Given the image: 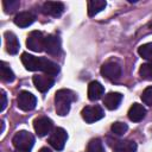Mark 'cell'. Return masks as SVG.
Wrapping results in <instances>:
<instances>
[{
	"label": "cell",
	"mask_w": 152,
	"mask_h": 152,
	"mask_svg": "<svg viewBox=\"0 0 152 152\" xmlns=\"http://www.w3.org/2000/svg\"><path fill=\"white\" fill-rule=\"evenodd\" d=\"M62 49L61 45V39L56 34H48L45 37V51L51 55V56H57L59 55Z\"/></svg>",
	"instance_id": "11"
},
{
	"label": "cell",
	"mask_w": 152,
	"mask_h": 152,
	"mask_svg": "<svg viewBox=\"0 0 152 152\" xmlns=\"http://www.w3.org/2000/svg\"><path fill=\"white\" fill-rule=\"evenodd\" d=\"M139 75L142 80L152 81V62L141 64L139 68Z\"/></svg>",
	"instance_id": "21"
},
{
	"label": "cell",
	"mask_w": 152,
	"mask_h": 152,
	"mask_svg": "<svg viewBox=\"0 0 152 152\" xmlns=\"http://www.w3.org/2000/svg\"><path fill=\"white\" fill-rule=\"evenodd\" d=\"M138 53L144 58L150 62H152V43H146L139 46Z\"/></svg>",
	"instance_id": "23"
},
{
	"label": "cell",
	"mask_w": 152,
	"mask_h": 152,
	"mask_svg": "<svg viewBox=\"0 0 152 152\" xmlns=\"http://www.w3.org/2000/svg\"><path fill=\"white\" fill-rule=\"evenodd\" d=\"M4 10L6 13H12L19 7V1L17 0H10V1H4Z\"/></svg>",
	"instance_id": "26"
},
{
	"label": "cell",
	"mask_w": 152,
	"mask_h": 152,
	"mask_svg": "<svg viewBox=\"0 0 152 152\" xmlns=\"http://www.w3.org/2000/svg\"><path fill=\"white\" fill-rule=\"evenodd\" d=\"M12 142L17 150L30 151L34 145V137L32 133H30L27 131H19L14 134Z\"/></svg>",
	"instance_id": "2"
},
{
	"label": "cell",
	"mask_w": 152,
	"mask_h": 152,
	"mask_svg": "<svg viewBox=\"0 0 152 152\" xmlns=\"http://www.w3.org/2000/svg\"><path fill=\"white\" fill-rule=\"evenodd\" d=\"M17 104H18V107L21 110L28 112V110L34 109V107L37 104V99H36V96L32 93L26 91V90H23V91H20L18 94Z\"/></svg>",
	"instance_id": "6"
},
{
	"label": "cell",
	"mask_w": 152,
	"mask_h": 152,
	"mask_svg": "<svg viewBox=\"0 0 152 152\" xmlns=\"http://www.w3.org/2000/svg\"><path fill=\"white\" fill-rule=\"evenodd\" d=\"M36 20V15L30 12V11H25V12H19L15 17H14V24L19 27H27L30 26L33 21Z\"/></svg>",
	"instance_id": "15"
},
{
	"label": "cell",
	"mask_w": 152,
	"mask_h": 152,
	"mask_svg": "<svg viewBox=\"0 0 152 152\" xmlns=\"http://www.w3.org/2000/svg\"><path fill=\"white\" fill-rule=\"evenodd\" d=\"M76 99L75 94L69 89H59L55 95V106L58 115L64 116L69 113L71 102Z\"/></svg>",
	"instance_id": "1"
},
{
	"label": "cell",
	"mask_w": 152,
	"mask_h": 152,
	"mask_svg": "<svg viewBox=\"0 0 152 152\" xmlns=\"http://www.w3.org/2000/svg\"><path fill=\"white\" fill-rule=\"evenodd\" d=\"M103 93H104V88L100 82L93 81L89 83V86H88V99L89 100L96 101V100L101 99Z\"/></svg>",
	"instance_id": "17"
},
{
	"label": "cell",
	"mask_w": 152,
	"mask_h": 152,
	"mask_svg": "<svg viewBox=\"0 0 152 152\" xmlns=\"http://www.w3.org/2000/svg\"><path fill=\"white\" fill-rule=\"evenodd\" d=\"M81 114H82L83 120L88 124L99 121L104 116V112L101 106H87L82 109Z\"/></svg>",
	"instance_id": "7"
},
{
	"label": "cell",
	"mask_w": 152,
	"mask_h": 152,
	"mask_svg": "<svg viewBox=\"0 0 152 152\" xmlns=\"http://www.w3.org/2000/svg\"><path fill=\"white\" fill-rule=\"evenodd\" d=\"M45 37L40 31H32L27 36L26 46L34 52H40L45 50Z\"/></svg>",
	"instance_id": "3"
},
{
	"label": "cell",
	"mask_w": 152,
	"mask_h": 152,
	"mask_svg": "<svg viewBox=\"0 0 152 152\" xmlns=\"http://www.w3.org/2000/svg\"><path fill=\"white\" fill-rule=\"evenodd\" d=\"M106 6H107V2L104 0H90V1H88V15L94 17L95 14H97L99 12L104 10Z\"/></svg>",
	"instance_id": "19"
},
{
	"label": "cell",
	"mask_w": 152,
	"mask_h": 152,
	"mask_svg": "<svg viewBox=\"0 0 152 152\" xmlns=\"http://www.w3.org/2000/svg\"><path fill=\"white\" fill-rule=\"evenodd\" d=\"M5 43H6V50L10 55H17L19 51V40L17 38V36L11 32V31H6L5 32Z\"/></svg>",
	"instance_id": "13"
},
{
	"label": "cell",
	"mask_w": 152,
	"mask_h": 152,
	"mask_svg": "<svg viewBox=\"0 0 152 152\" xmlns=\"http://www.w3.org/2000/svg\"><path fill=\"white\" fill-rule=\"evenodd\" d=\"M38 152H52V151H51L50 148H48V147H42Z\"/></svg>",
	"instance_id": "28"
},
{
	"label": "cell",
	"mask_w": 152,
	"mask_h": 152,
	"mask_svg": "<svg viewBox=\"0 0 152 152\" xmlns=\"http://www.w3.org/2000/svg\"><path fill=\"white\" fill-rule=\"evenodd\" d=\"M146 115V108L140 103H133L128 110V118L133 122L141 121Z\"/></svg>",
	"instance_id": "16"
},
{
	"label": "cell",
	"mask_w": 152,
	"mask_h": 152,
	"mask_svg": "<svg viewBox=\"0 0 152 152\" xmlns=\"http://www.w3.org/2000/svg\"><path fill=\"white\" fill-rule=\"evenodd\" d=\"M87 152H104V147H103V144H102L101 139H99V138L91 139L88 142Z\"/></svg>",
	"instance_id": "22"
},
{
	"label": "cell",
	"mask_w": 152,
	"mask_h": 152,
	"mask_svg": "<svg viewBox=\"0 0 152 152\" xmlns=\"http://www.w3.org/2000/svg\"><path fill=\"white\" fill-rule=\"evenodd\" d=\"M0 72H1V80L4 82H13L15 76H14V72L12 71V69L10 68V65L5 62H1L0 63Z\"/></svg>",
	"instance_id": "20"
},
{
	"label": "cell",
	"mask_w": 152,
	"mask_h": 152,
	"mask_svg": "<svg viewBox=\"0 0 152 152\" xmlns=\"http://www.w3.org/2000/svg\"><path fill=\"white\" fill-rule=\"evenodd\" d=\"M32 81H33V84L37 88V90H39L40 93L48 91L55 83V80L51 76L45 75V74L44 75H34Z\"/></svg>",
	"instance_id": "12"
},
{
	"label": "cell",
	"mask_w": 152,
	"mask_h": 152,
	"mask_svg": "<svg viewBox=\"0 0 152 152\" xmlns=\"http://www.w3.org/2000/svg\"><path fill=\"white\" fill-rule=\"evenodd\" d=\"M137 144L132 140H121L114 145V152H135Z\"/></svg>",
	"instance_id": "18"
},
{
	"label": "cell",
	"mask_w": 152,
	"mask_h": 152,
	"mask_svg": "<svg viewBox=\"0 0 152 152\" xmlns=\"http://www.w3.org/2000/svg\"><path fill=\"white\" fill-rule=\"evenodd\" d=\"M141 100L147 106H152V86L147 87L142 93H141Z\"/></svg>",
	"instance_id": "25"
},
{
	"label": "cell",
	"mask_w": 152,
	"mask_h": 152,
	"mask_svg": "<svg viewBox=\"0 0 152 152\" xmlns=\"http://www.w3.org/2000/svg\"><path fill=\"white\" fill-rule=\"evenodd\" d=\"M20 59H21V63L24 64L26 70H28V71H42L43 57H36V56L30 55L27 52H23Z\"/></svg>",
	"instance_id": "9"
},
{
	"label": "cell",
	"mask_w": 152,
	"mask_h": 152,
	"mask_svg": "<svg viewBox=\"0 0 152 152\" xmlns=\"http://www.w3.org/2000/svg\"><path fill=\"white\" fill-rule=\"evenodd\" d=\"M121 101H122V94L115 93V91L108 93V94L104 95V97H103V104H104V107L108 108L109 110L116 109V108L120 106Z\"/></svg>",
	"instance_id": "14"
},
{
	"label": "cell",
	"mask_w": 152,
	"mask_h": 152,
	"mask_svg": "<svg viewBox=\"0 0 152 152\" xmlns=\"http://www.w3.org/2000/svg\"><path fill=\"white\" fill-rule=\"evenodd\" d=\"M33 128L39 137H45L51 133L53 128V122L48 116H39L33 120Z\"/></svg>",
	"instance_id": "8"
},
{
	"label": "cell",
	"mask_w": 152,
	"mask_h": 152,
	"mask_svg": "<svg viewBox=\"0 0 152 152\" xmlns=\"http://www.w3.org/2000/svg\"><path fill=\"white\" fill-rule=\"evenodd\" d=\"M6 104H7V97H6V93L4 90H1V108L0 110L2 112L5 108H6Z\"/></svg>",
	"instance_id": "27"
},
{
	"label": "cell",
	"mask_w": 152,
	"mask_h": 152,
	"mask_svg": "<svg viewBox=\"0 0 152 152\" xmlns=\"http://www.w3.org/2000/svg\"><path fill=\"white\" fill-rule=\"evenodd\" d=\"M64 11V5L63 2L59 1H46L43 4L42 7V12L45 15H50V17H59Z\"/></svg>",
	"instance_id": "10"
},
{
	"label": "cell",
	"mask_w": 152,
	"mask_h": 152,
	"mask_svg": "<svg viewBox=\"0 0 152 152\" xmlns=\"http://www.w3.org/2000/svg\"><path fill=\"white\" fill-rule=\"evenodd\" d=\"M110 129H112V132H113L114 134H116V135H122V134H125V133L127 132L128 126H127L125 122L116 121V122H114V124L110 126Z\"/></svg>",
	"instance_id": "24"
},
{
	"label": "cell",
	"mask_w": 152,
	"mask_h": 152,
	"mask_svg": "<svg viewBox=\"0 0 152 152\" xmlns=\"http://www.w3.org/2000/svg\"><path fill=\"white\" fill-rule=\"evenodd\" d=\"M68 139V134L65 132V129H63L62 127H57L55 128L50 137H49V144L57 151H62L64 148V145Z\"/></svg>",
	"instance_id": "5"
},
{
	"label": "cell",
	"mask_w": 152,
	"mask_h": 152,
	"mask_svg": "<svg viewBox=\"0 0 152 152\" xmlns=\"http://www.w3.org/2000/svg\"><path fill=\"white\" fill-rule=\"evenodd\" d=\"M14 152H30V151H26V150H15Z\"/></svg>",
	"instance_id": "29"
},
{
	"label": "cell",
	"mask_w": 152,
	"mask_h": 152,
	"mask_svg": "<svg viewBox=\"0 0 152 152\" xmlns=\"http://www.w3.org/2000/svg\"><path fill=\"white\" fill-rule=\"evenodd\" d=\"M121 72H122V70H121L120 64L118 62H114V61L106 62L101 66V75L103 77H106L107 80H110V81L119 80L121 76Z\"/></svg>",
	"instance_id": "4"
},
{
	"label": "cell",
	"mask_w": 152,
	"mask_h": 152,
	"mask_svg": "<svg viewBox=\"0 0 152 152\" xmlns=\"http://www.w3.org/2000/svg\"><path fill=\"white\" fill-rule=\"evenodd\" d=\"M150 27H152V21H151V23H150Z\"/></svg>",
	"instance_id": "30"
}]
</instances>
